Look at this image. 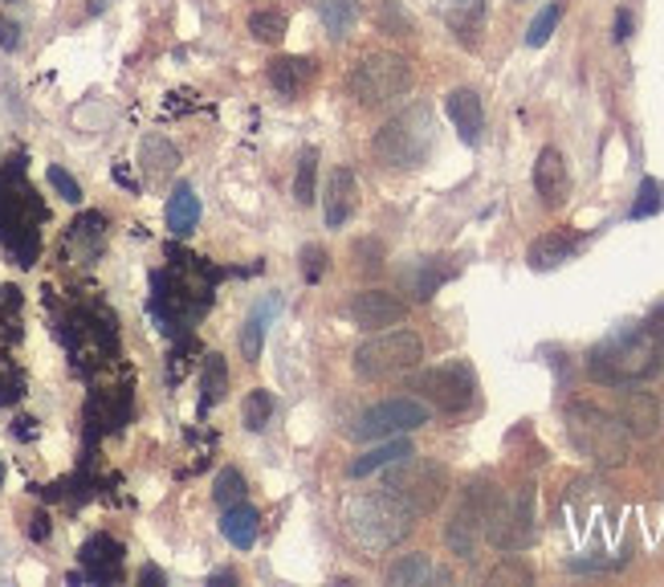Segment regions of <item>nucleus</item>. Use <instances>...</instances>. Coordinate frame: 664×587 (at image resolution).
<instances>
[{
	"instance_id": "f257e3e1",
	"label": "nucleus",
	"mask_w": 664,
	"mask_h": 587,
	"mask_svg": "<svg viewBox=\"0 0 664 587\" xmlns=\"http://www.w3.org/2000/svg\"><path fill=\"white\" fill-rule=\"evenodd\" d=\"M664 368V335L656 326H624L588 351V375L603 387H636Z\"/></svg>"
},
{
	"instance_id": "f03ea898",
	"label": "nucleus",
	"mask_w": 664,
	"mask_h": 587,
	"mask_svg": "<svg viewBox=\"0 0 664 587\" xmlns=\"http://www.w3.org/2000/svg\"><path fill=\"white\" fill-rule=\"evenodd\" d=\"M41 220H46V204L25 184V155H16L13 164L0 171V245L13 253L16 265L37 262Z\"/></svg>"
},
{
	"instance_id": "7ed1b4c3",
	"label": "nucleus",
	"mask_w": 664,
	"mask_h": 587,
	"mask_svg": "<svg viewBox=\"0 0 664 587\" xmlns=\"http://www.w3.org/2000/svg\"><path fill=\"white\" fill-rule=\"evenodd\" d=\"M412 514L403 511L396 498L379 494H363L347 502V514H342V526L351 542H359L363 551H387L391 542H400L408 530H412Z\"/></svg>"
},
{
	"instance_id": "20e7f679",
	"label": "nucleus",
	"mask_w": 664,
	"mask_h": 587,
	"mask_svg": "<svg viewBox=\"0 0 664 587\" xmlns=\"http://www.w3.org/2000/svg\"><path fill=\"white\" fill-rule=\"evenodd\" d=\"M571 445L595 465H624L632 457V433L619 417H607L595 404H575L567 412Z\"/></svg>"
},
{
	"instance_id": "39448f33",
	"label": "nucleus",
	"mask_w": 664,
	"mask_h": 587,
	"mask_svg": "<svg viewBox=\"0 0 664 587\" xmlns=\"http://www.w3.org/2000/svg\"><path fill=\"white\" fill-rule=\"evenodd\" d=\"M433 115L428 107H412L396 115L387 127H379L375 135V155L384 159L387 168H420L428 152H433Z\"/></svg>"
},
{
	"instance_id": "423d86ee",
	"label": "nucleus",
	"mask_w": 664,
	"mask_h": 587,
	"mask_svg": "<svg viewBox=\"0 0 664 587\" xmlns=\"http://www.w3.org/2000/svg\"><path fill=\"white\" fill-rule=\"evenodd\" d=\"M387 469L391 474L384 478V494L396 498L412 518H424L440 506V498H445V469L440 465L416 462V453H412V457L387 465Z\"/></svg>"
},
{
	"instance_id": "0eeeda50",
	"label": "nucleus",
	"mask_w": 664,
	"mask_h": 587,
	"mask_svg": "<svg viewBox=\"0 0 664 587\" xmlns=\"http://www.w3.org/2000/svg\"><path fill=\"white\" fill-rule=\"evenodd\" d=\"M424 359V339L416 331H384L355 351L359 380H391L400 371H412Z\"/></svg>"
},
{
	"instance_id": "6e6552de",
	"label": "nucleus",
	"mask_w": 664,
	"mask_h": 587,
	"mask_svg": "<svg viewBox=\"0 0 664 587\" xmlns=\"http://www.w3.org/2000/svg\"><path fill=\"white\" fill-rule=\"evenodd\" d=\"M497 498L502 494L494 490V481L490 478H478L464 486L461 506H457V514H452L445 526V547L457 559L478 555V542H481V535H485V523H490V514H494Z\"/></svg>"
},
{
	"instance_id": "1a4fd4ad",
	"label": "nucleus",
	"mask_w": 664,
	"mask_h": 587,
	"mask_svg": "<svg viewBox=\"0 0 664 587\" xmlns=\"http://www.w3.org/2000/svg\"><path fill=\"white\" fill-rule=\"evenodd\" d=\"M412 91V65L396 58V53H371L355 65L351 74V94H355L363 107H379L391 103L400 94Z\"/></svg>"
},
{
	"instance_id": "9d476101",
	"label": "nucleus",
	"mask_w": 664,
	"mask_h": 587,
	"mask_svg": "<svg viewBox=\"0 0 664 587\" xmlns=\"http://www.w3.org/2000/svg\"><path fill=\"white\" fill-rule=\"evenodd\" d=\"M412 392L428 396L440 412H464L469 404L478 400V375H473V368L464 359H452V363H440V368L412 375Z\"/></svg>"
},
{
	"instance_id": "9b49d317",
	"label": "nucleus",
	"mask_w": 664,
	"mask_h": 587,
	"mask_svg": "<svg viewBox=\"0 0 664 587\" xmlns=\"http://www.w3.org/2000/svg\"><path fill=\"white\" fill-rule=\"evenodd\" d=\"M485 535L497 551H526L534 542V486L514 490L510 498H497L494 514L485 523Z\"/></svg>"
},
{
	"instance_id": "f8f14e48",
	"label": "nucleus",
	"mask_w": 664,
	"mask_h": 587,
	"mask_svg": "<svg viewBox=\"0 0 664 587\" xmlns=\"http://www.w3.org/2000/svg\"><path fill=\"white\" fill-rule=\"evenodd\" d=\"M428 404L416 400V396H396V400L371 404L367 412L347 429L351 441H379V436H396V433H412L420 424H428Z\"/></svg>"
},
{
	"instance_id": "ddd939ff",
	"label": "nucleus",
	"mask_w": 664,
	"mask_h": 587,
	"mask_svg": "<svg viewBox=\"0 0 664 587\" xmlns=\"http://www.w3.org/2000/svg\"><path fill=\"white\" fill-rule=\"evenodd\" d=\"M403 314H408V307H403L396 294H387V290H363L347 302V319H351L355 326H363V331L396 326V323H403Z\"/></svg>"
},
{
	"instance_id": "4468645a",
	"label": "nucleus",
	"mask_w": 664,
	"mask_h": 587,
	"mask_svg": "<svg viewBox=\"0 0 664 587\" xmlns=\"http://www.w3.org/2000/svg\"><path fill=\"white\" fill-rule=\"evenodd\" d=\"M82 567L90 584H114L119 567H123V542L110 539V535H94L82 542Z\"/></svg>"
},
{
	"instance_id": "2eb2a0df",
	"label": "nucleus",
	"mask_w": 664,
	"mask_h": 587,
	"mask_svg": "<svg viewBox=\"0 0 664 587\" xmlns=\"http://www.w3.org/2000/svg\"><path fill=\"white\" fill-rule=\"evenodd\" d=\"M359 208V180L351 168H339L330 176L326 184V204H323V217H326V229H342L347 220L355 217Z\"/></svg>"
},
{
	"instance_id": "dca6fc26",
	"label": "nucleus",
	"mask_w": 664,
	"mask_h": 587,
	"mask_svg": "<svg viewBox=\"0 0 664 587\" xmlns=\"http://www.w3.org/2000/svg\"><path fill=\"white\" fill-rule=\"evenodd\" d=\"M567 188H571V176H567V164L555 147H542L539 152V164H534V192L546 208L567 201Z\"/></svg>"
},
{
	"instance_id": "f3484780",
	"label": "nucleus",
	"mask_w": 664,
	"mask_h": 587,
	"mask_svg": "<svg viewBox=\"0 0 664 587\" xmlns=\"http://www.w3.org/2000/svg\"><path fill=\"white\" fill-rule=\"evenodd\" d=\"M102 241H107V217H102V213L77 217L74 225H70V232H65V245L74 249V262H82V265L98 262Z\"/></svg>"
},
{
	"instance_id": "a211bd4d",
	"label": "nucleus",
	"mask_w": 664,
	"mask_h": 587,
	"mask_svg": "<svg viewBox=\"0 0 664 587\" xmlns=\"http://www.w3.org/2000/svg\"><path fill=\"white\" fill-rule=\"evenodd\" d=\"M445 110L452 127H457V135H461L469 147L481 140V127H485V110H481V98L473 91H452L445 98Z\"/></svg>"
},
{
	"instance_id": "6ab92c4d",
	"label": "nucleus",
	"mask_w": 664,
	"mask_h": 587,
	"mask_svg": "<svg viewBox=\"0 0 664 587\" xmlns=\"http://www.w3.org/2000/svg\"><path fill=\"white\" fill-rule=\"evenodd\" d=\"M318 74V65L310 58H274L269 62V86L281 94V98H298Z\"/></svg>"
},
{
	"instance_id": "aec40b11",
	"label": "nucleus",
	"mask_w": 664,
	"mask_h": 587,
	"mask_svg": "<svg viewBox=\"0 0 664 587\" xmlns=\"http://www.w3.org/2000/svg\"><path fill=\"white\" fill-rule=\"evenodd\" d=\"M619 420L628 424L632 436H652L661 429V404L652 392H628L624 404H619Z\"/></svg>"
},
{
	"instance_id": "412c9836",
	"label": "nucleus",
	"mask_w": 664,
	"mask_h": 587,
	"mask_svg": "<svg viewBox=\"0 0 664 587\" xmlns=\"http://www.w3.org/2000/svg\"><path fill=\"white\" fill-rule=\"evenodd\" d=\"M579 249V237L567 229H555L546 232V237H539L534 245H530V253H526V262H530V269H558L563 262H571V253Z\"/></svg>"
},
{
	"instance_id": "4be33fe9",
	"label": "nucleus",
	"mask_w": 664,
	"mask_h": 587,
	"mask_svg": "<svg viewBox=\"0 0 664 587\" xmlns=\"http://www.w3.org/2000/svg\"><path fill=\"white\" fill-rule=\"evenodd\" d=\"M257 530H262V514L253 511L249 502H232L225 506V518H220V535L237 547V551H249L257 542Z\"/></svg>"
},
{
	"instance_id": "5701e85b",
	"label": "nucleus",
	"mask_w": 664,
	"mask_h": 587,
	"mask_svg": "<svg viewBox=\"0 0 664 587\" xmlns=\"http://www.w3.org/2000/svg\"><path fill=\"white\" fill-rule=\"evenodd\" d=\"M416 448H412V441H384V445L367 448V453H359L355 462L347 465V474L351 478H371V474H379V469H387V465L403 462V457H412Z\"/></svg>"
},
{
	"instance_id": "b1692460",
	"label": "nucleus",
	"mask_w": 664,
	"mask_h": 587,
	"mask_svg": "<svg viewBox=\"0 0 664 587\" xmlns=\"http://www.w3.org/2000/svg\"><path fill=\"white\" fill-rule=\"evenodd\" d=\"M196 225H201V201H196L192 184H180L168 201V229L171 237H188Z\"/></svg>"
},
{
	"instance_id": "393cba45",
	"label": "nucleus",
	"mask_w": 664,
	"mask_h": 587,
	"mask_svg": "<svg viewBox=\"0 0 664 587\" xmlns=\"http://www.w3.org/2000/svg\"><path fill=\"white\" fill-rule=\"evenodd\" d=\"M318 21H323L326 37L342 41L359 25V0H318Z\"/></svg>"
},
{
	"instance_id": "a878e982",
	"label": "nucleus",
	"mask_w": 664,
	"mask_h": 587,
	"mask_svg": "<svg viewBox=\"0 0 664 587\" xmlns=\"http://www.w3.org/2000/svg\"><path fill=\"white\" fill-rule=\"evenodd\" d=\"M201 412H208L213 404H220L229 396V368H225V359L220 356H208L204 359V380H201Z\"/></svg>"
},
{
	"instance_id": "bb28decb",
	"label": "nucleus",
	"mask_w": 664,
	"mask_h": 587,
	"mask_svg": "<svg viewBox=\"0 0 664 587\" xmlns=\"http://www.w3.org/2000/svg\"><path fill=\"white\" fill-rule=\"evenodd\" d=\"M140 159L152 176H168V171H176V164H180V152H176L164 135H147L140 147Z\"/></svg>"
},
{
	"instance_id": "cd10ccee",
	"label": "nucleus",
	"mask_w": 664,
	"mask_h": 587,
	"mask_svg": "<svg viewBox=\"0 0 664 587\" xmlns=\"http://www.w3.org/2000/svg\"><path fill=\"white\" fill-rule=\"evenodd\" d=\"M249 33H253L262 46H278L281 37H286V13H278V9H257V13L249 16Z\"/></svg>"
},
{
	"instance_id": "c85d7f7f",
	"label": "nucleus",
	"mask_w": 664,
	"mask_h": 587,
	"mask_svg": "<svg viewBox=\"0 0 664 587\" xmlns=\"http://www.w3.org/2000/svg\"><path fill=\"white\" fill-rule=\"evenodd\" d=\"M433 575V567H428V559L424 555H403L391 563V572H387V584L391 587H408V584H424Z\"/></svg>"
},
{
	"instance_id": "c756f323",
	"label": "nucleus",
	"mask_w": 664,
	"mask_h": 587,
	"mask_svg": "<svg viewBox=\"0 0 664 587\" xmlns=\"http://www.w3.org/2000/svg\"><path fill=\"white\" fill-rule=\"evenodd\" d=\"M269 417H274V396L265 392V387H257V392H249L245 408H241V420H245L249 433H265V424H269Z\"/></svg>"
},
{
	"instance_id": "7c9ffc66",
	"label": "nucleus",
	"mask_w": 664,
	"mask_h": 587,
	"mask_svg": "<svg viewBox=\"0 0 664 587\" xmlns=\"http://www.w3.org/2000/svg\"><path fill=\"white\" fill-rule=\"evenodd\" d=\"M448 25L473 46V41H478V29H481V0H457L452 13H448Z\"/></svg>"
},
{
	"instance_id": "2f4dec72",
	"label": "nucleus",
	"mask_w": 664,
	"mask_h": 587,
	"mask_svg": "<svg viewBox=\"0 0 664 587\" xmlns=\"http://www.w3.org/2000/svg\"><path fill=\"white\" fill-rule=\"evenodd\" d=\"M664 208V184L661 180H644L640 184V192H636V204H632V220H649V217H656Z\"/></svg>"
},
{
	"instance_id": "473e14b6",
	"label": "nucleus",
	"mask_w": 664,
	"mask_h": 587,
	"mask_svg": "<svg viewBox=\"0 0 664 587\" xmlns=\"http://www.w3.org/2000/svg\"><path fill=\"white\" fill-rule=\"evenodd\" d=\"M314 176H318V152H302V159H298V176H294L298 204H314Z\"/></svg>"
},
{
	"instance_id": "72a5a7b5",
	"label": "nucleus",
	"mask_w": 664,
	"mask_h": 587,
	"mask_svg": "<svg viewBox=\"0 0 664 587\" xmlns=\"http://www.w3.org/2000/svg\"><path fill=\"white\" fill-rule=\"evenodd\" d=\"M445 278H448V269L433 257V262L420 265L416 278H408V281H412V294H416L420 302H428V298H433V294L440 290V281H445Z\"/></svg>"
},
{
	"instance_id": "f704fd0d",
	"label": "nucleus",
	"mask_w": 664,
	"mask_h": 587,
	"mask_svg": "<svg viewBox=\"0 0 664 587\" xmlns=\"http://www.w3.org/2000/svg\"><path fill=\"white\" fill-rule=\"evenodd\" d=\"M213 498H217L220 511H225V506H232V502H241V498H245V478H241V469H220Z\"/></svg>"
},
{
	"instance_id": "c9c22d12",
	"label": "nucleus",
	"mask_w": 664,
	"mask_h": 587,
	"mask_svg": "<svg viewBox=\"0 0 664 587\" xmlns=\"http://www.w3.org/2000/svg\"><path fill=\"white\" fill-rule=\"evenodd\" d=\"M262 339H265V307H257L253 314H249L245 331H241V351H245L249 363H253V359H262Z\"/></svg>"
},
{
	"instance_id": "e433bc0d",
	"label": "nucleus",
	"mask_w": 664,
	"mask_h": 587,
	"mask_svg": "<svg viewBox=\"0 0 664 587\" xmlns=\"http://www.w3.org/2000/svg\"><path fill=\"white\" fill-rule=\"evenodd\" d=\"M558 16H563V9H558V4H546V9L534 16V25H530V33H526V41H530V46H546V41H551V33H555V25H558Z\"/></svg>"
},
{
	"instance_id": "4c0bfd02",
	"label": "nucleus",
	"mask_w": 664,
	"mask_h": 587,
	"mask_svg": "<svg viewBox=\"0 0 664 587\" xmlns=\"http://www.w3.org/2000/svg\"><path fill=\"white\" fill-rule=\"evenodd\" d=\"M326 274V249L323 245H306L302 249V278L314 286V281H323Z\"/></svg>"
},
{
	"instance_id": "58836bf2",
	"label": "nucleus",
	"mask_w": 664,
	"mask_h": 587,
	"mask_svg": "<svg viewBox=\"0 0 664 587\" xmlns=\"http://www.w3.org/2000/svg\"><path fill=\"white\" fill-rule=\"evenodd\" d=\"M49 184H53V192H58L62 201H70V204L82 201V188H77V180H74V176H70L65 168H58V164L49 168Z\"/></svg>"
},
{
	"instance_id": "ea45409f",
	"label": "nucleus",
	"mask_w": 664,
	"mask_h": 587,
	"mask_svg": "<svg viewBox=\"0 0 664 587\" xmlns=\"http://www.w3.org/2000/svg\"><path fill=\"white\" fill-rule=\"evenodd\" d=\"M0 46H4V49L21 46V29H16L13 21H4V16H0Z\"/></svg>"
},
{
	"instance_id": "a19ab883",
	"label": "nucleus",
	"mask_w": 664,
	"mask_h": 587,
	"mask_svg": "<svg viewBox=\"0 0 664 587\" xmlns=\"http://www.w3.org/2000/svg\"><path fill=\"white\" fill-rule=\"evenodd\" d=\"M632 37V13L628 9H619L616 13V41H628Z\"/></svg>"
},
{
	"instance_id": "79ce46f5",
	"label": "nucleus",
	"mask_w": 664,
	"mask_h": 587,
	"mask_svg": "<svg viewBox=\"0 0 664 587\" xmlns=\"http://www.w3.org/2000/svg\"><path fill=\"white\" fill-rule=\"evenodd\" d=\"M29 535H33V539H37V542H41V539H49V518H46V514H33Z\"/></svg>"
},
{
	"instance_id": "37998d69",
	"label": "nucleus",
	"mask_w": 664,
	"mask_h": 587,
	"mask_svg": "<svg viewBox=\"0 0 664 587\" xmlns=\"http://www.w3.org/2000/svg\"><path fill=\"white\" fill-rule=\"evenodd\" d=\"M13 436H16V441H33V436H37L33 420H16V424H13Z\"/></svg>"
},
{
	"instance_id": "c03bdc74",
	"label": "nucleus",
	"mask_w": 664,
	"mask_h": 587,
	"mask_svg": "<svg viewBox=\"0 0 664 587\" xmlns=\"http://www.w3.org/2000/svg\"><path fill=\"white\" fill-rule=\"evenodd\" d=\"M140 579H143V584H164V572H159V567H143Z\"/></svg>"
},
{
	"instance_id": "a18cd8bd",
	"label": "nucleus",
	"mask_w": 664,
	"mask_h": 587,
	"mask_svg": "<svg viewBox=\"0 0 664 587\" xmlns=\"http://www.w3.org/2000/svg\"><path fill=\"white\" fill-rule=\"evenodd\" d=\"M232 579H237L232 572H217V575H213V584H232Z\"/></svg>"
},
{
	"instance_id": "49530a36",
	"label": "nucleus",
	"mask_w": 664,
	"mask_h": 587,
	"mask_svg": "<svg viewBox=\"0 0 664 587\" xmlns=\"http://www.w3.org/2000/svg\"><path fill=\"white\" fill-rule=\"evenodd\" d=\"M652 323H656V326H661V331H664V302H661V307H656V310H652Z\"/></svg>"
},
{
	"instance_id": "de8ad7c7",
	"label": "nucleus",
	"mask_w": 664,
	"mask_h": 587,
	"mask_svg": "<svg viewBox=\"0 0 664 587\" xmlns=\"http://www.w3.org/2000/svg\"><path fill=\"white\" fill-rule=\"evenodd\" d=\"M102 9H107V0H90V16L102 13Z\"/></svg>"
},
{
	"instance_id": "09e8293b",
	"label": "nucleus",
	"mask_w": 664,
	"mask_h": 587,
	"mask_svg": "<svg viewBox=\"0 0 664 587\" xmlns=\"http://www.w3.org/2000/svg\"><path fill=\"white\" fill-rule=\"evenodd\" d=\"M0 486H4V462H0Z\"/></svg>"
}]
</instances>
